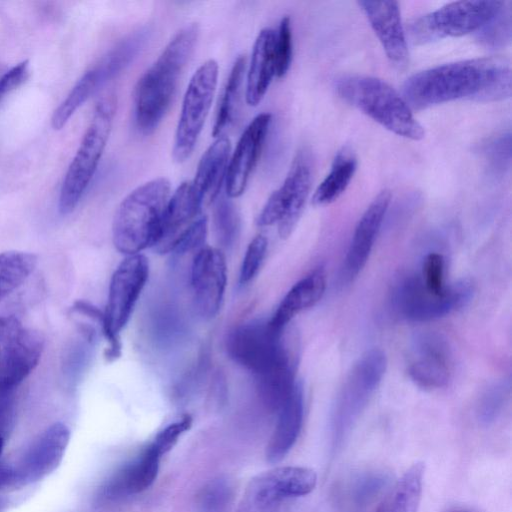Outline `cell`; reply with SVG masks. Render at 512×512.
<instances>
[{"label": "cell", "mask_w": 512, "mask_h": 512, "mask_svg": "<svg viewBox=\"0 0 512 512\" xmlns=\"http://www.w3.org/2000/svg\"><path fill=\"white\" fill-rule=\"evenodd\" d=\"M402 96L412 110L455 100L497 101L511 96V67L501 57L462 60L410 76Z\"/></svg>", "instance_id": "cell-1"}, {"label": "cell", "mask_w": 512, "mask_h": 512, "mask_svg": "<svg viewBox=\"0 0 512 512\" xmlns=\"http://www.w3.org/2000/svg\"><path fill=\"white\" fill-rule=\"evenodd\" d=\"M198 34L195 23L181 28L138 79L133 92V111L140 133L149 135L154 132L169 110Z\"/></svg>", "instance_id": "cell-2"}, {"label": "cell", "mask_w": 512, "mask_h": 512, "mask_svg": "<svg viewBox=\"0 0 512 512\" xmlns=\"http://www.w3.org/2000/svg\"><path fill=\"white\" fill-rule=\"evenodd\" d=\"M170 182L164 177L148 181L131 191L119 204L112 224L115 248L126 256L156 247L163 231Z\"/></svg>", "instance_id": "cell-3"}, {"label": "cell", "mask_w": 512, "mask_h": 512, "mask_svg": "<svg viewBox=\"0 0 512 512\" xmlns=\"http://www.w3.org/2000/svg\"><path fill=\"white\" fill-rule=\"evenodd\" d=\"M339 97L394 134L418 141L423 126L401 94L387 82L365 75H345L335 82Z\"/></svg>", "instance_id": "cell-4"}, {"label": "cell", "mask_w": 512, "mask_h": 512, "mask_svg": "<svg viewBox=\"0 0 512 512\" xmlns=\"http://www.w3.org/2000/svg\"><path fill=\"white\" fill-rule=\"evenodd\" d=\"M386 370L385 354L379 349L364 353L346 376L333 405L330 431L335 454L368 405Z\"/></svg>", "instance_id": "cell-5"}, {"label": "cell", "mask_w": 512, "mask_h": 512, "mask_svg": "<svg viewBox=\"0 0 512 512\" xmlns=\"http://www.w3.org/2000/svg\"><path fill=\"white\" fill-rule=\"evenodd\" d=\"M287 328L277 330L269 321H253L234 328L226 340L227 353L255 376L280 364L297 361L298 346Z\"/></svg>", "instance_id": "cell-6"}, {"label": "cell", "mask_w": 512, "mask_h": 512, "mask_svg": "<svg viewBox=\"0 0 512 512\" xmlns=\"http://www.w3.org/2000/svg\"><path fill=\"white\" fill-rule=\"evenodd\" d=\"M115 111L116 100L112 96L97 103L61 186L58 205L61 214L75 209L90 184L109 138Z\"/></svg>", "instance_id": "cell-7"}, {"label": "cell", "mask_w": 512, "mask_h": 512, "mask_svg": "<svg viewBox=\"0 0 512 512\" xmlns=\"http://www.w3.org/2000/svg\"><path fill=\"white\" fill-rule=\"evenodd\" d=\"M148 277L149 263L142 254L126 256L112 274L101 323L109 342L106 357L110 360L119 355L118 334L127 324Z\"/></svg>", "instance_id": "cell-8"}, {"label": "cell", "mask_w": 512, "mask_h": 512, "mask_svg": "<svg viewBox=\"0 0 512 512\" xmlns=\"http://www.w3.org/2000/svg\"><path fill=\"white\" fill-rule=\"evenodd\" d=\"M503 1H458L415 19L409 25L414 43L478 32L504 6Z\"/></svg>", "instance_id": "cell-9"}, {"label": "cell", "mask_w": 512, "mask_h": 512, "mask_svg": "<svg viewBox=\"0 0 512 512\" xmlns=\"http://www.w3.org/2000/svg\"><path fill=\"white\" fill-rule=\"evenodd\" d=\"M218 63L209 59L192 75L184 94L172 154L176 162L192 154L212 105L218 80Z\"/></svg>", "instance_id": "cell-10"}, {"label": "cell", "mask_w": 512, "mask_h": 512, "mask_svg": "<svg viewBox=\"0 0 512 512\" xmlns=\"http://www.w3.org/2000/svg\"><path fill=\"white\" fill-rule=\"evenodd\" d=\"M311 182V159L302 149L295 155L281 186L267 199L257 217V224L261 227L277 224L279 235L287 238L302 214Z\"/></svg>", "instance_id": "cell-11"}, {"label": "cell", "mask_w": 512, "mask_h": 512, "mask_svg": "<svg viewBox=\"0 0 512 512\" xmlns=\"http://www.w3.org/2000/svg\"><path fill=\"white\" fill-rule=\"evenodd\" d=\"M473 285L462 280L450 286L443 295L426 290L418 275L401 280L392 293V306L402 318L426 322L442 318L465 306L473 296Z\"/></svg>", "instance_id": "cell-12"}, {"label": "cell", "mask_w": 512, "mask_h": 512, "mask_svg": "<svg viewBox=\"0 0 512 512\" xmlns=\"http://www.w3.org/2000/svg\"><path fill=\"white\" fill-rule=\"evenodd\" d=\"M43 347L39 332L14 316H0V394L14 392L37 366Z\"/></svg>", "instance_id": "cell-13"}, {"label": "cell", "mask_w": 512, "mask_h": 512, "mask_svg": "<svg viewBox=\"0 0 512 512\" xmlns=\"http://www.w3.org/2000/svg\"><path fill=\"white\" fill-rule=\"evenodd\" d=\"M307 481L295 466L277 467L252 478L236 512H286L290 503L303 496Z\"/></svg>", "instance_id": "cell-14"}, {"label": "cell", "mask_w": 512, "mask_h": 512, "mask_svg": "<svg viewBox=\"0 0 512 512\" xmlns=\"http://www.w3.org/2000/svg\"><path fill=\"white\" fill-rule=\"evenodd\" d=\"M190 282L198 313L203 318H213L220 310L227 285L224 253L209 246L199 249L192 261Z\"/></svg>", "instance_id": "cell-15"}, {"label": "cell", "mask_w": 512, "mask_h": 512, "mask_svg": "<svg viewBox=\"0 0 512 512\" xmlns=\"http://www.w3.org/2000/svg\"><path fill=\"white\" fill-rule=\"evenodd\" d=\"M271 123V114L257 115L246 127L229 158L225 192L229 198L241 196L261 155Z\"/></svg>", "instance_id": "cell-16"}, {"label": "cell", "mask_w": 512, "mask_h": 512, "mask_svg": "<svg viewBox=\"0 0 512 512\" xmlns=\"http://www.w3.org/2000/svg\"><path fill=\"white\" fill-rule=\"evenodd\" d=\"M452 372L451 354L446 341L436 333L416 336L408 366L410 378L425 389L447 385Z\"/></svg>", "instance_id": "cell-17"}, {"label": "cell", "mask_w": 512, "mask_h": 512, "mask_svg": "<svg viewBox=\"0 0 512 512\" xmlns=\"http://www.w3.org/2000/svg\"><path fill=\"white\" fill-rule=\"evenodd\" d=\"M389 62L398 70L409 65V51L399 4L396 1H359Z\"/></svg>", "instance_id": "cell-18"}, {"label": "cell", "mask_w": 512, "mask_h": 512, "mask_svg": "<svg viewBox=\"0 0 512 512\" xmlns=\"http://www.w3.org/2000/svg\"><path fill=\"white\" fill-rule=\"evenodd\" d=\"M390 201L391 192L388 189L382 190L359 219L342 268V279L345 282L356 278L366 265Z\"/></svg>", "instance_id": "cell-19"}, {"label": "cell", "mask_w": 512, "mask_h": 512, "mask_svg": "<svg viewBox=\"0 0 512 512\" xmlns=\"http://www.w3.org/2000/svg\"><path fill=\"white\" fill-rule=\"evenodd\" d=\"M70 431L63 423L48 427L33 442L17 468L22 485L38 481L61 463Z\"/></svg>", "instance_id": "cell-20"}, {"label": "cell", "mask_w": 512, "mask_h": 512, "mask_svg": "<svg viewBox=\"0 0 512 512\" xmlns=\"http://www.w3.org/2000/svg\"><path fill=\"white\" fill-rule=\"evenodd\" d=\"M161 456L148 445L139 456L124 465L102 486L101 497L117 500L138 494L155 481Z\"/></svg>", "instance_id": "cell-21"}, {"label": "cell", "mask_w": 512, "mask_h": 512, "mask_svg": "<svg viewBox=\"0 0 512 512\" xmlns=\"http://www.w3.org/2000/svg\"><path fill=\"white\" fill-rule=\"evenodd\" d=\"M277 413L276 425L265 451L270 463L283 460L300 434L304 415V397L300 384H296Z\"/></svg>", "instance_id": "cell-22"}, {"label": "cell", "mask_w": 512, "mask_h": 512, "mask_svg": "<svg viewBox=\"0 0 512 512\" xmlns=\"http://www.w3.org/2000/svg\"><path fill=\"white\" fill-rule=\"evenodd\" d=\"M230 141L220 136L203 153L191 185L203 205L213 203L225 183L230 158Z\"/></svg>", "instance_id": "cell-23"}, {"label": "cell", "mask_w": 512, "mask_h": 512, "mask_svg": "<svg viewBox=\"0 0 512 512\" xmlns=\"http://www.w3.org/2000/svg\"><path fill=\"white\" fill-rule=\"evenodd\" d=\"M275 38L276 32L267 27L255 39L245 87L246 102L250 106H257L262 101L276 76Z\"/></svg>", "instance_id": "cell-24"}, {"label": "cell", "mask_w": 512, "mask_h": 512, "mask_svg": "<svg viewBox=\"0 0 512 512\" xmlns=\"http://www.w3.org/2000/svg\"><path fill=\"white\" fill-rule=\"evenodd\" d=\"M325 288L326 273L323 267H318L287 292L269 320L270 325L277 330L288 327L297 314L314 306L322 298Z\"/></svg>", "instance_id": "cell-25"}, {"label": "cell", "mask_w": 512, "mask_h": 512, "mask_svg": "<svg viewBox=\"0 0 512 512\" xmlns=\"http://www.w3.org/2000/svg\"><path fill=\"white\" fill-rule=\"evenodd\" d=\"M389 483L390 478L383 471L357 473L339 487V503L347 512H367L389 489Z\"/></svg>", "instance_id": "cell-26"}, {"label": "cell", "mask_w": 512, "mask_h": 512, "mask_svg": "<svg viewBox=\"0 0 512 512\" xmlns=\"http://www.w3.org/2000/svg\"><path fill=\"white\" fill-rule=\"evenodd\" d=\"M148 26L138 28L111 48L92 67V71L98 88L116 77L141 53L151 36Z\"/></svg>", "instance_id": "cell-27"}, {"label": "cell", "mask_w": 512, "mask_h": 512, "mask_svg": "<svg viewBox=\"0 0 512 512\" xmlns=\"http://www.w3.org/2000/svg\"><path fill=\"white\" fill-rule=\"evenodd\" d=\"M423 475V463L413 464L392 488L387 490L375 512H417L422 493Z\"/></svg>", "instance_id": "cell-28"}, {"label": "cell", "mask_w": 512, "mask_h": 512, "mask_svg": "<svg viewBox=\"0 0 512 512\" xmlns=\"http://www.w3.org/2000/svg\"><path fill=\"white\" fill-rule=\"evenodd\" d=\"M357 159L354 152L343 147L337 152L329 173L316 188L312 202L324 206L334 202L346 190L356 171Z\"/></svg>", "instance_id": "cell-29"}, {"label": "cell", "mask_w": 512, "mask_h": 512, "mask_svg": "<svg viewBox=\"0 0 512 512\" xmlns=\"http://www.w3.org/2000/svg\"><path fill=\"white\" fill-rule=\"evenodd\" d=\"M245 69L246 57L245 55H240L237 57L230 70L219 99L212 130V135L215 138L222 136V133L235 121L237 117L244 83Z\"/></svg>", "instance_id": "cell-30"}, {"label": "cell", "mask_w": 512, "mask_h": 512, "mask_svg": "<svg viewBox=\"0 0 512 512\" xmlns=\"http://www.w3.org/2000/svg\"><path fill=\"white\" fill-rule=\"evenodd\" d=\"M37 265V256L25 251L0 253V301L21 286Z\"/></svg>", "instance_id": "cell-31"}, {"label": "cell", "mask_w": 512, "mask_h": 512, "mask_svg": "<svg viewBox=\"0 0 512 512\" xmlns=\"http://www.w3.org/2000/svg\"><path fill=\"white\" fill-rule=\"evenodd\" d=\"M213 203V226L217 240L222 246L231 247L240 231L238 210L227 195H219Z\"/></svg>", "instance_id": "cell-32"}, {"label": "cell", "mask_w": 512, "mask_h": 512, "mask_svg": "<svg viewBox=\"0 0 512 512\" xmlns=\"http://www.w3.org/2000/svg\"><path fill=\"white\" fill-rule=\"evenodd\" d=\"M98 85L89 69L76 82L66 99L54 111L51 123L54 129H61L73 113L97 91Z\"/></svg>", "instance_id": "cell-33"}, {"label": "cell", "mask_w": 512, "mask_h": 512, "mask_svg": "<svg viewBox=\"0 0 512 512\" xmlns=\"http://www.w3.org/2000/svg\"><path fill=\"white\" fill-rule=\"evenodd\" d=\"M232 501V484L227 479L219 477L201 489L197 499L198 512H229Z\"/></svg>", "instance_id": "cell-34"}, {"label": "cell", "mask_w": 512, "mask_h": 512, "mask_svg": "<svg viewBox=\"0 0 512 512\" xmlns=\"http://www.w3.org/2000/svg\"><path fill=\"white\" fill-rule=\"evenodd\" d=\"M509 390V380H502L493 383L482 394L477 416L483 425H489L497 419L509 395Z\"/></svg>", "instance_id": "cell-35"}, {"label": "cell", "mask_w": 512, "mask_h": 512, "mask_svg": "<svg viewBox=\"0 0 512 512\" xmlns=\"http://www.w3.org/2000/svg\"><path fill=\"white\" fill-rule=\"evenodd\" d=\"M478 38L486 45H505L511 38V12L506 8L502 9L478 31Z\"/></svg>", "instance_id": "cell-36"}, {"label": "cell", "mask_w": 512, "mask_h": 512, "mask_svg": "<svg viewBox=\"0 0 512 512\" xmlns=\"http://www.w3.org/2000/svg\"><path fill=\"white\" fill-rule=\"evenodd\" d=\"M276 76L283 77L292 60V29L289 16L281 19L275 38Z\"/></svg>", "instance_id": "cell-37"}, {"label": "cell", "mask_w": 512, "mask_h": 512, "mask_svg": "<svg viewBox=\"0 0 512 512\" xmlns=\"http://www.w3.org/2000/svg\"><path fill=\"white\" fill-rule=\"evenodd\" d=\"M208 221L206 216L198 217L174 241L171 251L177 254L201 249L207 235Z\"/></svg>", "instance_id": "cell-38"}, {"label": "cell", "mask_w": 512, "mask_h": 512, "mask_svg": "<svg viewBox=\"0 0 512 512\" xmlns=\"http://www.w3.org/2000/svg\"><path fill=\"white\" fill-rule=\"evenodd\" d=\"M445 261L441 254L430 253L423 262L422 277L424 287L435 295H443L448 288L444 279Z\"/></svg>", "instance_id": "cell-39"}, {"label": "cell", "mask_w": 512, "mask_h": 512, "mask_svg": "<svg viewBox=\"0 0 512 512\" xmlns=\"http://www.w3.org/2000/svg\"><path fill=\"white\" fill-rule=\"evenodd\" d=\"M267 239L257 235L249 243L240 268L239 282L246 284L258 273L267 250Z\"/></svg>", "instance_id": "cell-40"}, {"label": "cell", "mask_w": 512, "mask_h": 512, "mask_svg": "<svg viewBox=\"0 0 512 512\" xmlns=\"http://www.w3.org/2000/svg\"><path fill=\"white\" fill-rule=\"evenodd\" d=\"M192 418L190 415H183L176 421L163 428L149 444L160 456L169 452L177 443L179 437L190 429Z\"/></svg>", "instance_id": "cell-41"}, {"label": "cell", "mask_w": 512, "mask_h": 512, "mask_svg": "<svg viewBox=\"0 0 512 512\" xmlns=\"http://www.w3.org/2000/svg\"><path fill=\"white\" fill-rule=\"evenodd\" d=\"M28 77V61L7 68L0 78V97L20 86Z\"/></svg>", "instance_id": "cell-42"}, {"label": "cell", "mask_w": 512, "mask_h": 512, "mask_svg": "<svg viewBox=\"0 0 512 512\" xmlns=\"http://www.w3.org/2000/svg\"><path fill=\"white\" fill-rule=\"evenodd\" d=\"M510 134H505L495 139L487 147V154L494 165H504L510 161Z\"/></svg>", "instance_id": "cell-43"}, {"label": "cell", "mask_w": 512, "mask_h": 512, "mask_svg": "<svg viewBox=\"0 0 512 512\" xmlns=\"http://www.w3.org/2000/svg\"><path fill=\"white\" fill-rule=\"evenodd\" d=\"M13 392L0 394V437L4 438L13 420Z\"/></svg>", "instance_id": "cell-44"}, {"label": "cell", "mask_w": 512, "mask_h": 512, "mask_svg": "<svg viewBox=\"0 0 512 512\" xmlns=\"http://www.w3.org/2000/svg\"><path fill=\"white\" fill-rule=\"evenodd\" d=\"M21 480L16 467L0 463V489L21 486Z\"/></svg>", "instance_id": "cell-45"}, {"label": "cell", "mask_w": 512, "mask_h": 512, "mask_svg": "<svg viewBox=\"0 0 512 512\" xmlns=\"http://www.w3.org/2000/svg\"><path fill=\"white\" fill-rule=\"evenodd\" d=\"M8 67L4 66V65H0V78L1 76L3 75V73L7 70Z\"/></svg>", "instance_id": "cell-46"}, {"label": "cell", "mask_w": 512, "mask_h": 512, "mask_svg": "<svg viewBox=\"0 0 512 512\" xmlns=\"http://www.w3.org/2000/svg\"><path fill=\"white\" fill-rule=\"evenodd\" d=\"M3 446H4V438L0 437V454L2 453Z\"/></svg>", "instance_id": "cell-47"}, {"label": "cell", "mask_w": 512, "mask_h": 512, "mask_svg": "<svg viewBox=\"0 0 512 512\" xmlns=\"http://www.w3.org/2000/svg\"><path fill=\"white\" fill-rule=\"evenodd\" d=\"M4 504H5L4 501L0 498V511L2 510Z\"/></svg>", "instance_id": "cell-48"}, {"label": "cell", "mask_w": 512, "mask_h": 512, "mask_svg": "<svg viewBox=\"0 0 512 512\" xmlns=\"http://www.w3.org/2000/svg\"><path fill=\"white\" fill-rule=\"evenodd\" d=\"M461 512H464V511H461Z\"/></svg>", "instance_id": "cell-49"}]
</instances>
